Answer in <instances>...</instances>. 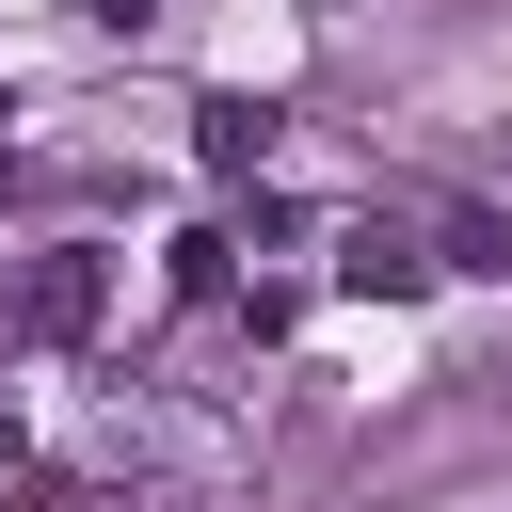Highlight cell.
Wrapping results in <instances>:
<instances>
[{"instance_id":"6da1fadb","label":"cell","mask_w":512,"mask_h":512,"mask_svg":"<svg viewBox=\"0 0 512 512\" xmlns=\"http://www.w3.org/2000/svg\"><path fill=\"white\" fill-rule=\"evenodd\" d=\"M0 320H16L32 352H80V336L112 320V256H96V240H32V256L0 272Z\"/></svg>"},{"instance_id":"3957f363","label":"cell","mask_w":512,"mask_h":512,"mask_svg":"<svg viewBox=\"0 0 512 512\" xmlns=\"http://www.w3.org/2000/svg\"><path fill=\"white\" fill-rule=\"evenodd\" d=\"M160 288H176V304H224V224H192V240L160 256Z\"/></svg>"},{"instance_id":"7a4b0ae2","label":"cell","mask_w":512,"mask_h":512,"mask_svg":"<svg viewBox=\"0 0 512 512\" xmlns=\"http://www.w3.org/2000/svg\"><path fill=\"white\" fill-rule=\"evenodd\" d=\"M432 272H448V256H416L400 224H336V288H384V304H416Z\"/></svg>"}]
</instances>
